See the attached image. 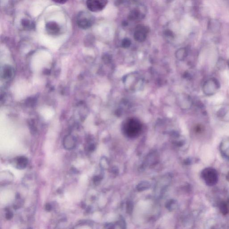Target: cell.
I'll use <instances>...</instances> for the list:
<instances>
[{
  "instance_id": "6da1fadb",
  "label": "cell",
  "mask_w": 229,
  "mask_h": 229,
  "mask_svg": "<svg viewBox=\"0 0 229 229\" xmlns=\"http://www.w3.org/2000/svg\"><path fill=\"white\" fill-rule=\"evenodd\" d=\"M141 124L138 120L131 119L128 120L124 126V133L129 137H135L141 131Z\"/></svg>"
},
{
  "instance_id": "e0dca14e",
  "label": "cell",
  "mask_w": 229,
  "mask_h": 229,
  "mask_svg": "<svg viewBox=\"0 0 229 229\" xmlns=\"http://www.w3.org/2000/svg\"><path fill=\"white\" fill-rule=\"evenodd\" d=\"M46 209L47 210H50L51 209V206L49 204H48L46 205Z\"/></svg>"
},
{
  "instance_id": "52a82bcc",
  "label": "cell",
  "mask_w": 229,
  "mask_h": 229,
  "mask_svg": "<svg viewBox=\"0 0 229 229\" xmlns=\"http://www.w3.org/2000/svg\"><path fill=\"white\" fill-rule=\"evenodd\" d=\"M77 144V140L74 136L68 135L65 137L63 141L64 148L67 150H70L74 149Z\"/></svg>"
},
{
  "instance_id": "9c48e42d",
  "label": "cell",
  "mask_w": 229,
  "mask_h": 229,
  "mask_svg": "<svg viewBox=\"0 0 229 229\" xmlns=\"http://www.w3.org/2000/svg\"><path fill=\"white\" fill-rule=\"evenodd\" d=\"M28 163V160L25 157H18L16 160L17 168L21 169L25 168Z\"/></svg>"
},
{
  "instance_id": "3957f363",
  "label": "cell",
  "mask_w": 229,
  "mask_h": 229,
  "mask_svg": "<svg viewBox=\"0 0 229 229\" xmlns=\"http://www.w3.org/2000/svg\"><path fill=\"white\" fill-rule=\"evenodd\" d=\"M202 177L206 184L209 186H213L217 183L218 181V175L216 170L212 168H207L203 170Z\"/></svg>"
},
{
  "instance_id": "5b68a950",
  "label": "cell",
  "mask_w": 229,
  "mask_h": 229,
  "mask_svg": "<svg viewBox=\"0 0 229 229\" xmlns=\"http://www.w3.org/2000/svg\"><path fill=\"white\" fill-rule=\"evenodd\" d=\"M220 88L219 81L215 78H212L207 81L203 86V91L207 95H214Z\"/></svg>"
},
{
  "instance_id": "ba28073f",
  "label": "cell",
  "mask_w": 229,
  "mask_h": 229,
  "mask_svg": "<svg viewBox=\"0 0 229 229\" xmlns=\"http://www.w3.org/2000/svg\"><path fill=\"white\" fill-rule=\"evenodd\" d=\"M46 29L49 34L56 35L58 34L61 30L59 25L55 22H49L46 25Z\"/></svg>"
},
{
  "instance_id": "7a4b0ae2",
  "label": "cell",
  "mask_w": 229,
  "mask_h": 229,
  "mask_svg": "<svg viewBox=\"0 0 229 229\" xmlns=\"http://www.w3.org/2000/svg\"><path fill=\"white\" fill-rule=\"evenodd\" d=\"M94 17L87 12H80L78 14L77 19V25L82 29H87L90 28L94 24Z\"/></svg>"
},
{
  "instance_id": "2e32d148",
  "label": "cell",
  "mask_w": 229,
  "mask_h": 229,
  "mask_svg": "<svg viewBox=\"0 0 229 229\" xmlns=\"http://www.w3.org/2000/svg\"><path fill=\"white\" fill-rule=\"evenodd\" d=\"M94 148H95V146H94V145H93V144H91V145H90V146H89V150H90V151H91V150H94Z\"/></svg>"
},
{
  "instance_id": "5bb4252c",
  "label": "cell",
  "mask_w": 229,
  "mask_h": 229,
  "mask_svg": "<svg viewBox=\"0 0 229 229\" xmlns=\"http://www.w3.org/2000/svg\"><path fill=\"white\" fill-rule=\"evenodd\" d=\"M53 2H55L57 3L60 4H64L68 0H52Z\"/></svg>"
},
{
  "instance_id": "277c9868",
  "label": "cell",
  "mask_w": 229,
  "mask_h": 229,
  "mask_svg": "<svg viewBox=\"0 0 229 229\" xmlns=\"http://www.w3.org/2000/svg\"><path fill=\"white\" fill-rule=\"evenodd\" d=\"M108 3V0H87L86 6L90 11L98 12L103 10Z\"/></svg>"
},
{
  "instance_id": "8992f818",
  "label": "cell",
  "mask_w": 229,
  "mask_h": 229,
  "mask_svg": "<svg viewBox=\"0 0 229 229\" xmlns=\"http://www.w3.org/2000/svg\"><path fill=\"white\" fill-rule=\"evenodd\" d=\"M149 29L148 26L138 25L136 27L134 33V38L137 42H142L146 39Z\"/></svg>"
},
{
  "instance_id": "9a60e30c",
  "label": "cell",
  "mask_w": 229,
  "mask_h": 229,
  "mask_svg": "<svg viewBox=\"0 0 229 229\" xmlns=\"http://www.w3.org/2000/svg\"><path fill=\"white\" fill-rule=\"evenodd\" d=\"M13 216V214L11 213H9L7 214L6 218L7 219H11L12 217Z\"/></svg>"
},
{
  "instance_id": "ac0fdd59",
  "label": "cell",
  "mask_w": 229,
  "mask_h": 229,
  "mask_svg": "<svg viewBox=\"0 0 229 229\" xmlns=\"http://www.w3.org/2000/svg\"><path fill=\"white\" fill-rule=\"evenodd\" d=\"M222 65L224 67H225V64H224V63H223V64H222ZM221 66H222V64H221V65H219V67L220 68V67H221Z\"/></svg>"
},
{
  "instance_id": "30bf717a",
  "label": "cell",
  "mask_w": 229,
  "mask_h": 229,
  "mask_svg": "<svg viewBox=\"0 0 229 229\" xmlns=\"http://www.w3.org/2000/svg\"><path fill=\"white\" fill-rule=\"evenodd\" d=\"M141 13L140 11L137 9H135L132 10L130 13L128 18L130 20H136L138 19L140 17Z\"/></svg>"
},
{
  "instance_id": "8fae6325",
  "label": "cell",
  "mask_w": 229,
  "mask_h": 229,
  "mask_svg": "<svg viewBox=\"0 0 229 229\" xmlns=\"http://www.w3.org/2000/svg\"><path fill=\"white\" fill-rule=\"evenodd\" d=\"M12 74V70L10 67H6L3 70V77L8 78L10 77Z\"/></svg>"
},
{
  "instance_id": "4fadbf2b",
  "label": "cell",
  "mask_w": 229,
  "mask_h": 229,
  "mask_svg": "<svg viewBox=\"0 0 229 229\" xmlns=\"http://www.w3.org/2000/svg\"><path fill=\"white\" fill-rule=\"evenodd\" d=\"M130 41L128 39H125L123 41L122 45L124 47H128L130 45Z\"/></svg>"
},
{
  "instance_id": "7c38bea8",
  "label": "cell",
  "mask_w": 229,
  "mask_h": 229,
  "mask_svg": "<svg viewBox=\"0 0 229 229\" xmlns=\"http://www.w3.org/2000/svg\"><path fill=\"white\" fill-rule=\"evenodd\" d=\"M227 113V111L226 109L222 108L218 111V113H217V115H218V116L222 117L224 116Z\"/></svg>"
}]
</instances>
